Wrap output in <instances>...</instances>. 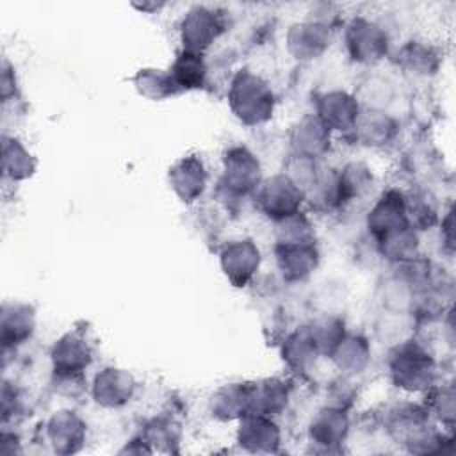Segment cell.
<instances>
[{"instance_id":"obj_1","label":"cell","mask_w":456,"mask_h":456,"mask_svg":"<svg viewBox=\"0 0 456 456\" xmlns=\"http://www.w3.org/2000/svg\"><path fill=\"white\" fill-rule=\"evenodd\" d=\"M221 23L214 11L205 7H196L187 12L183 20V39L189 48H203L210 39L217 36Z\"/></svg>"}]
</instances>
